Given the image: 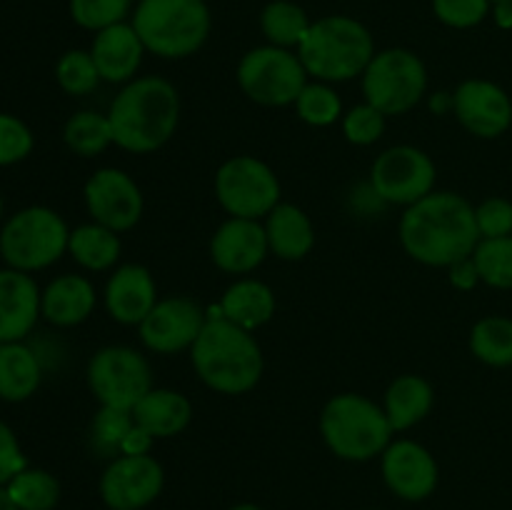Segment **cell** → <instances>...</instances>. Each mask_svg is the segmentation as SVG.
Returning <instances> with one entry per match:
<instances>
[{"label": "cell", "mask_w": 512, "mask_h": 510, "mask_svg": "<svg viewBox=\"0 0 512 510\" xmlns=\"http://www.w3.org/2000/svg\"><path fill=\"white\" fill-rule=\"evenodd\" d=\"M405 253L428 268H450L470 258L480 243L475 205L453 190H433L405 208L398 225Z\"/></svg>", "instance_id": "cell-1"}, {"label": "cell", "mask_w": 512, "mask_h": 510, "mask_svg": "<svg viewBox=\"0 0 512 510\" xmlns=\"http://www.w3.org/2000/svg\"><path fill=\"white\" fill-rule=\"evenodd\" d=\"M108 118L120 150L135 155L155 153L180 125L178 88L160 75H140L118 90Z\"/></svg>", "instance_id": "cell-2"}, {"label": "cell", "mask_w": 512, "mask_h": 510, "mask_svg": "<svg viewBox=\"0 0 512 510\" xmlns=\"http://www.w3.org/2000/svg\"><path fill=\"white\" fill-rule=\"evenodd\" d=\"M188 353L195 375L220 395H245L263 378L265 360L255 335L223 315H208Z\"/></svg>", "instance_id": "cell-3"}, {"label": "cell", "mask_w": 512, "mask_h": 510, "mask_svg": "<svg viewBox=\"0 0 512 510\" xmlns=\"http://www.w3.org/2000/svg\"><path fill=\"white\" fill-rule=\"evenodd\" d=\"M373 55L375 40L370 30L348 15H325L315 20L298 48L308 78L330 85L363 75Z\"/></svg>", "instance_id": "cell-4"}, {"label": "cell", "mask_w": 512, "mask_h": 510, "mask_svg": "<svg viewBox=\"0 0 512 510\" xmlns=\"http://www.w3.org/2000/svg\"><path fill=\"white\" fill-rule=\"evenodd\" d=\"M320 435L330 453L348 463H368L380 458L393 443V425L383 405L360 393H340L325 403L320 413Z\"/></svg>", "instance_id": "cell-5"}, {"label": "cell", "mask_w": 512, "mask_h": 510, "mask_svg": "<svg viewBox=\"0 0 512 510\" xmlns=\"http://www.w3.org/2000/svg\"><path fill=\"white\" fill-rule=\"evenodd\" d=\"M130 23L148 53L180 60L205 45L210 35V10L205 0H140Z\"/></svg>", "instance_id": "cell-6"}, {"label": "cell", "mask_w": 512, "mask_h": 510, "mask_svg": "<svg viewBox=\"0 0 512 510\" xmlns=\"http://www.w3.org/2000/svg\"><path fill=\"white\" fill-rule=\"evenodd\" d=\"M70 228L63 215L45 205H30L8 218L0 230V258L8 268L38 273L68 253Z\"/></svg>", "instance_id": "cell-7"}, {"label": "cell", "mask_w": 512, "mask_h": 510, "mask_svg": "<svg viewBox=\"0 0 512 510\" xmlns=\"http://www.w3.org/2000/svg\"><path fill=\"white\" fill-rule=\"evenodd\" d=\"M363 80L365 103L378 108L385 118L405 115L418 108L428 90V70L425 63L405 48H385L373 55Z\"/></svg>", "instance_id": "cell-8"}, {"label": "cell", "mask_w": 512, "mask_h": 510, "mask_svg": "<svg viewBox=\"0 0 512 510\" xmlns=\"http://www.w3.org/2000/svg\"><path fill=\"white\" fill-rule=\"evenodd\" d=\"M238 85L253 103L265 108L295 105L300 90L308 83L298 53L278 45H260L248 50L238 63Z\"/></svg>", "instance_id": "cell-9"}, {"label": "cell", "mask_w": 512, "mask_h": 510, "mask_svg": "<svg viewBox=\"0 0 512 510\" xmlns=\"http://www.w3.org/2000/svg\"><path fill=\"white\" fill-rule=\"evenodd\" d=\"M215 198L230 218L260 220L283 203V188L268 163L255 155H235L215 173Z\"/></svg>", "instance_id": "cell-10"}, {"label": "cell", "mask_w": 512, "mask_h": 510, "mask_svg": "<svg viewBox=\"0 0 512 510\" xmlns=\"http://www.w3.org/2000/svg\"><path fill=\"white\" fill-rule=\"evenodd\" d=\"M85 378L100 405L120 410H133L138 400L155 388L148 358L130 345H105L95 350Z\"/></svg>", "instance_id": "cell-11"}, {"label": "cell", "mask_w": 512, "mask_h": 510, "mask_svg": "<svg viewBox=\"0 0 512 510\" xmlns=\"http://www.w3.org/2000/svg\"><path fill=\"white\" fill-rule=\"evenodd\" d=\"M438 168L425 150L415 145H393L373 160L370 190L388 205L410 208L435 190Z\"/></svg>", "instance_id": "cell-12"}, {"label": "cell", "mask_w": 512, "mask_h": 510, "mask_svg": "<svg viewBox=\"0 0 512 510\" xmlns=\"http://www.w3.org/2000/svg\"><path fill=\"white\" fill-rule=\"evenodd\" d=\"M208 323L203 305L190 295H168L153 305L138 325L140 343L155 355H175L193 348Z\"/></svg>", "instance_id": "cell-13"}, {"label": "cell", "mask_w": 512, "mask_h": 510, "mask_svg": "<svg viewBox=\"0 0 512 510\" xmlns=\"http://www.w3.org/2000/svg\"><path fill=\"white\" fill-rule=\"evenodd\" d=\"M165 470L153 455H118L100 475V498L108 510H143L160 498Z\"/></svg>", "instance_id": "cell-14"}, {"label": "cell", "mask_w": 512, "mask_h": 510, "mask_svg": "<svg viewBox=\"0 0 512 510\" xmlns=\"http://www.w3.org/2000/svg\"><path fill=\"white\" fill-rule=\"evenodd\" d=\"M85 208L93 223L115 233H128L143 218V190L120 168H98L83 188Z\"/></svg>", "instance_id": "cell-15"}, {"label": "cell", "mask_w": 512, "mask_h": 510, "mask_svg": "<svg viewBox=\"0 0 512 510\" xmlns=\"http://www.w3.org/2000/svg\"><path fill=\"white\" fill-rule=\"evenodd\" d=\"M380 473L393 495L420 503L438 490L440 468L435 455L418 440L398 438L380 455Z\"/></svg>", "instance_id": "cell-16"}, {"label": "cell", "mask_w": 512, "mask_h": 510, "mask_svg": "<svg viewBox=\"0 0 512 510\" xmlns=\"http://www.w3.org/2000/svg\"><path fill=\"white\" fill-rule=\"evenodd\" d=\"M453 115L470 135L493 140L512 125V100L493 80L470 78L453 90Z\"/></svg>", "instance_id": "cell-17"}, {"label": "cell", "mask_w": 512, "mask_h": 510, "mask_svg": "<svg viewBox=\"0 0 512 510\" xmlns=\"http://www.w3.org/2000/svg\"><path fill=\"white\" fill-rule=\"evenodd\" d=\"M268 235L260 220L228 218L210 238V260L223 273L243 278L258 270L268 258Z\"/></svg>", "instance_id": "cell-18"}, {"label": "cell", "mask_w": 512, "mask_h": 510, "mask_svg": "<svg viewBox=\"0 0 512 510\" xmlns=\"http://www.w3.org/2000/svg\"><path fill=\"white\" fill-rule=\"evenodd\" d=\"M158 300V285L145 265L123 263L110 270L103 290V305L115 323L138 328Z\"/></svg>", "instance_id": "cell-19"}, {"label": "cell", "mask_w": 512, "mask_h": 510, "mask_svg": "<svg viewBox=\"0 0 512 510\" xmlns=\"http://www.w3.org/2000/svg\"><path fill=\"white\" fill-rule=\"evenodd\" d=\"M40 295L35 278L23 270H0V345L20 343L40 318Z\"/></svg>", "instance_id": "cell-20"}, {"label": "cell", "mask_w": 512, "mask_h": 510, "mask_svg": "<svg viewBox=\"0 0 512 510\" xmlns=\"http://www.w3.org/2000/svg\"><path fill=\"white\" fill-rule=\"evenodd\" d=\"M148 53L135 33L133 23H118L95 33L90 55L95 60L100 80L110 85H125L138 78V70L143 65V55Z\"/></svg>", "instance_id": "cell-21"}, {"label": "cell", "mask_w": 512, "mask_h": 510, "mask_svg": "<svg viewBox=\"0 0 512 510\" xmlns=\"http://www.w3.org/2000/svg\"><path fill=\"white\" fill-rule=\"evenodd\" d=\"M98 305L95 285L85 275L65 273L50 280L40 295V318L55 328H75L93 315Z\"/></svg>", "instance_id": "cell-22"}, {"label": "cell", "mask_w": 512, "mask_h": 510, "mask_svg": "<svg viewBox=\"0 0 512 510\" xmlns=\"http://www.w3.org/2000/svg\"><path fill=\"white\" fill-rule=\"evenodd\" d=\"M265 235L270 253L280 260L298 263L315 248V228L303 208L293 203H278L265 215Z\"/></svg>", "instance_id": "cell-23"}, {"label": "cell", "mask_w": 512, "mask_h": 510, "mask_svg": "<svg viewBox=\"0 0 512 510\" xmlns=\"http://www.w3.org/2000/svg\"><path fill=\"white\" fill-rule=\"evenodd\" d=\"M220 315L228 318L230 323L240 325V328L255 333L270 323L278 308V298H275L273 288L258 278L243 275L235 283L228 285V290L220 298Z\"/></svg>", "instance_id": "cell-24"}, {"label": "cell", "mask_w": 512, "mask_h": 510, "mask_svg": "<svg viewBox=\"0 0 512 510\" xmlns=\"http://www.w3.org/2000/svg\"><path fill=\"white\" fill-rule=\"evenodd\" d=\"M130 413H133L135 423L148 430L155 440H165L175 438L188 428L193 420V405L178 390L153 388L138 400Z\"/></svg>", "instance_id": "cell-25"}, {"label": "cell", "mask_w": 512, "mask_h": 510, "mask_svg": "<svg viewBox=\"0 0 512 510\" xmlns=\"http://www.w3.org/2000/svg\"><path fill=\"white\" fill-rule=\"evenodd\" d=\"M435 403V390L423 375L405 373L398 375L393 383L388 385L383 398V410L388 415L390 425L395 433H405V430L415 428L423 423L430 415Z\"/></svg>", "instance_id": "cell-26"}, {"label": "cell", "mask_w": 512, "mask_h": 510, "mask_svg": "<svg viewBox=\"0 0 512 510\" xmlns=\"http://www.w3.org/2000/svg\"><path fill=\"white\" fill-rule=\"evenodd\" d=\"M43 380V365L33 348L20 343L0 345V400L23 403L33 398Z\"/></svg>", "instance_id": "cell-27"}, {"label": "cell", "mask_w": 512, "mask_h": 510, "mask_svg": "<svg viewBox=\"0 0 512 510\" xmlns=\"http://www.w3.org/2000/svg\"><path fill=\"white\" fill-rule=\"evenodd\" d=\"M68 253L83 270L105 273V270L118 268L123 243H120V233L115 230L98 223H85L70 230Z\"/></svg>", "instance_id": "cell-28"}, {"label": "cell", "mask_w": 512, "mask_h": 510, "mask_svg": "<svg viewBox=\"0 0 512 510\" xmlns=\"http://www.w3.org/2000/svg\"><path fill=\"white\" fill-rule=\"evenodd\" d=\"M63 143L68 145L70 153L80 155V158H95V155L105 153L110 145H115L108 113H98V110L73 113L63 128Z\"/></svg>", "instance_id": "cell-29"}, {"label": "cell", "mask_w": 512, "mask_h": 510, "mask_svg": "<svg viewBox=\"0 0 512 510\" xmlns=\"http://www.w3.org/2000/svg\"><path fill=\"white\" fill-rule=\"evenodd\" d=\"M310 25L313 20L308 18V13L290 0H273L260 13V30H263L265 40L268 45H278V48H300Z\"/></svg>", "instance_id": "cell-30"}, {"label": "cell", "mask_w": 512, "mask_h": 510, "mask_svg": "<svg viewBox=\"0 0 512 510\" xmlns=\"http://www.w3.org/2000/svg\"><path fill=\"white\" fill-rule=\"evenodd\" d=\"M470 353L490 368L512 365V318L485 315L470 330Z\"/></svg>", "instance_id": "cell-31"}, {"label": "cell", "mask_w": 512, "mask_h": 510, "mask_svg": "<svg viewBox=\"0 0 512 510\" xmlns=\"http://www.w3.org/2000/svg\"><path fill=\"white\" fill-rule=\"evenodd\" d=\"M10 500L18 510H55L60 503V483L43 468H23L8 485Z\"/></svg>", "instance_id": "cell-32"}, {"label": "cell", "mask_w": 512, "mask_h": 510, "mask_svg": "<svg viewBox=\"0 0 512 510\" xmlns=\"http://www.w3.org/2000/svg\"><path fill=\"white\" fill-rule=\"evenodd\" d=\"M295 113L313 128H328L343 120V100L333 85L315 80V83H305V88L300 90L295 100Z\"/></svg>", "instance_id": "cell-33"}, {"label": "cell", "mask_w": 512, "mask_h": 510, "mask_svg": "<svg viewBox=\"0 0 512 510\" xmlns=\"http://www.w3.org/2000/svg\"><path fill=\"white\" fill-rule=\"evenodd\" d=\"M480 283L495 290H512V235L483 238L473 253Z\"/></svg>", "instance_id": "cell-34"}, {"label": "cell", "mask_w": 512, "mask_h": 510, "mask_svg": "<svg viewBox=\"0 0 512 510\" xmlns=\"http://www.w3.org/2000/svg\"><path fill=\"white\" fill-rule=\"evenodd\" d=\"M133 425L135 420L130 410L100 405L98 413L93 415V423H90V445H93L95 453L103 455V458H118L125 435L133 430Z\"/></svg>", "instance_id": "cell-35"}, {"label": "cell", "mask_w": 512, "mask_h": 510, "mask_svg": "<svg viewBox=\"0 0 512 510\" xmlns=\"http://www.w3.org/2000/svg\"><path fill=\"white\" fill-rule=\"evenodd\" d=\"M55 80H58L60 90L73 98L80 95H90L100 83V73L95 68V60L90 50H68L60 55L58 65H55Z\"/></svg>", "instance_id": "cell-36"}, {"label": "cell", "mask_w": 512, "mask_h": 510, "mask_svg": "<svg viewBox=\"0 0 512 510\" xmlns=\"http://www.w3.org/2000/svg\"><path fill=\"white\" fill-rule=\"evenodd\" d=\"M130 10H133V0H70L73 23L93 33L125 23Z\"/></svg>", "instance_id": "cell-37"}, {"label": "cell", "mask_w": 512, "mask_h": 510, "mask_svg": "<svg viewBox=\"0 0 512 510\" xmlns=\"http://www.w3.org/2000/svg\"><path fill=\"white\" fill-rule=\"evenodd\" d=\"M340 125H343V135L348 143L368 148V145H375L383 138L385 115L370 103H360L343 115Z\"/></svg>", "instance_id": "cell-38"}, {"label": "cell", "mask_w": 512, "mask_h": 510, "mask_svg": "<svg viewBox=\"0 0 512 510\" xmlns=\"http://www.w3.org/2000/svg\"><path fill=\"white\" fill-rule=\"evenodd\" d=\"M33 130L18 115L0 113V168L23 163L33 153Z\"/></svg>", "instance_id": "cell-39"}, {"label": "cell", "mask_w": 512, "mask_h": 510, "mask_svg": "<svg viewBox=\"0 0 512 510\" xmlns=\"http://www.w3.org/2000/svg\"><path fill=\"white\" fill-rule=\"evenodd\" d=\"M433 13L448 28L468 30L493 13V0H433Z\"/></svg>", "instance_id": "cell-40"}, {"label": "cell", "mask_w": 512, "mask_h": 510, "mask_svg": "<svg viewBox=\"0 0 512 510\" xmlns=\"http://www.w3.org/2000/svg\"><path fill=\"white\" fill-rule=\"evenodd\" d=\"M475 223H478L480 240L512 235V203L498 195L485 198L483 203L475 205Z\"/></svg>", "instance_id": "cell-41"}, {"label": "cell", "mask_w": 512, "mask_h": 510, "mask_svg": "<svg viewBox=\"0 0 512 510\" xmlns=\"http://www.w3.org/2000/svg\"><path fill=\"white\" fill-rule=\"evenodd\" d=\"M23 468H28V460L18 443V435L8 423L0 420V488H5Z\"/></svg>", "instance_id": "cell-42"}, {"label": "cell", "mask_w": 512, "mask_h": 510, "mask_svg": "<svg viewBox=\"0 0 512 510\" xmlns=\"http://www.w3.org/2000/svg\"><path fill=\"white\" fill-rule=\"evenodd\" d=\"M448 278H450V285H453V288L473 290L475 285L480 283V273H478V265H475L473 255L465 260H458L455 265H450Z\"/></svg>", "instance_id": "cell-43"}, {"label": "cell", "mask_w": 512, "mask_h": 510, "mask_svg": "<svg viewBox=\"0 0 512 510\" xmlns=\"http://www.w3.org/2000/svg\"><path fill=\"white\" fill-rule=\"evenodd\" d=\"M153 443H155L153 435H150L148 430H143L138 423H135L133 430L125 435L123 448H120V455H150V450H153Z\"/></svg>", "instance_id": "cell-44"}, {"label": "cell", "mask_w": 512, "mask_h": 510, "mask_svg": "<svg viewBox=\"0 0 512 510\" xmlns=\"http://www.w3.org/2000/svg\"><path fill=\"white\" fill-rule=\"evenodd\" d=\"M493 18L495 23H498V28L512 30V3H495Z\"/></svg>", "instance_id": "cell-45"}, {"label": "cell", "mask_w": 512, "mask_h": 510, "mask_svg": "<svg viewBox=\"0 0 512 510\" xmlns=\"http://www.w3.org/2000/svg\"><path fill=\"white\" fill-rule=\"evenodd\" d=\"M430 108L438 110V113H445V110L453 113V93H435L430 100Z\"/></svg>", "instance_id": "cell-46"}, {"label": "cell", "mask_w": 512, "mask_h": 510, "mask_svg": "<svg viewBox=\"0 0 512 510\" xmlns=\"http://www.w3.org/2000/svg\"><path fill=\"white\" fill-rule=\"evenodd\" d=\"M0 510H18V508H15L13 500H10L8 490H5V488H0Z\"/></svg>", "instance_id": "cell-47"}, {"label": "cell", "mask_w": 512, "mask_h": 510, "mask_svg": "<svg viewBox=\"0 0 512 510\" xmlns=\"http://www.w3.org/2000/svg\"><path fill=\"white\" fill-rule=\"evenodd\" d=\"M230 510H263V508H260V505H255V503H238V505H233Z\"/></svg>", "instance_id": "cell-48"}, {"label": "cell", "mask_w": 512, "mask_h": 510, "mask_svg": "<svg viewBox=\"0 0 512 510\" xmlns=\"http://www.w3.org/2000/svg\"><path fill=\"white\" fill-rule=\"evenodd\" d=\"M3 208H5V203H3V195H0V218H3Z\"/></svg>", "instance_id": "cell-49"}, {"label": "cell", "mask_w": 512, "mask_h": 510, "mask_svg": "<svg viewBox=\"0 0 512 510\" xmlns=\"http://www.w3.org/2000/svg\"><path fill=\"white\" fill-rule=\"evenodd\" d=\"M495 3H512V0H493V5Z\"/></svg>", "instance_id": "cell-50"}]
</instances>
